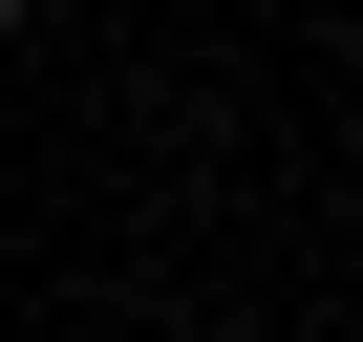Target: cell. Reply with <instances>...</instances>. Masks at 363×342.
<instances>
[{"instance_id":"cell-1","label":"cell","mask_w":363,"mask_h":342,"mask_svg":"<svg viewBox=\"0 0 363 342\" xmlns=\"http://www.w3.org/2000/svg\"><path fill=\"white\" fill-rule=\"evenodd\" d=\"M0 22H22V0H0Z\"/></svg>"}]
</instances>
